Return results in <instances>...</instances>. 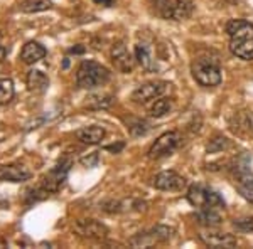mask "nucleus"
I'll return each mask as SVG.
<instances>
[{"instance_id":"obj_1","label":"nucleus","mask_w":253,"mask_h":249,"mask_svg":"<svg viewBox=\"0 0 253 249\" xmlns=\"http://www.w3.org/2000/svg\"><path fill=\"white\" fill-rule=\"evenodd\" d=\"M226 32L230 34V51L243 61H253V24L242 19L228 22Z\"/></svg>"},{"instance_id":"obj_2","label":"nucleus","mask_w":253,"mask_h":249,"mask_svg":"<svg viewBox=\"0 0 253 249\" xmlns=\"http://www.w3.org/2000/svg\"><path fill=\"white\" fill-rule=\"evenodd\" d=\"M110 81V71L96 61H83L76 71V83L80 88L93 89Z\"/></svg>"},{"instance_id":"obj_3","label":"nucleus","mask_w":253,"mask_h":249,"mask_svg":"<svg viewBox=\"0 0 253 249\" xmlns=\"http://www.w3.org/2000/svg\"><path fill=\"white\" fill-rule=\"evenodd\" d=\"M191 71H193L194 79L201 86L213 88L221 83V69L210 59H196L191 66Z\"/></svg>"},{"instance_id":"obj_4","label":"nucleus","mask_w":253,"mask_h":249,"mask_svg":"<svg viewBox=\"0 0 253 249\" xmlns=\"http://www.w3.org/2000/svg\"><path fill=\"white\" fill-rule=\"evenodd\" d=\"M187 201L191 206L203 209V207H210V209H223L224 201L218 192L208 189L203 185H193L187 190Z\"/></svg>"},{"instance_id":"obj_5","label":"nucleus","mask_w":253,"mask_h":249,"mask_svg":"<svg viewBox=\"0 0 253 249\" xmlns=\"http://www.w3.org/2000/svg\"><path fill=\"white\" fill-rule=\"evenodd\" d=\"M157 10L167 20H184L193 15L194 3L191 0H162L157 3Z\"/></svg>"},{"instance_id":"obj_6","label":"nucleus","mask_w":253,"mask_h":249,"mask_svg":"<svg viewBox=\"0 0 253 249\" xmlns=\"http://www.w3.org/2000/svg\"><path fill=\"white\" fill-rule=\"evenodd\" d=\"M69 169H71V160H68V158L66 160H61L54 169H51L44 175L39 185L44 187L49 194H56V192L64 185V182H66Z\"/></svg>"},{"instance_id":"obj_7","label":"nucleus","mask_w":253,"mask_h":249,"mask_svg":"<svg viewBox=\"0 0 253 249\" xmlns=\"http://www.w3.org/2000/svg\"><path fill=\"white\" fill-rule=\"evenodd\" d=\"M179 146V133L177 132H166L154 142V145L149 150V158L150 160H159V158L169 157Z\"/></svg>"},{"instance_id":"obj_8","label":"nucleus","mask_w":253,"mask_h":249,"mask_svg":"<svg viewBox=\"0 0 253 249\" xmlns=\"http://www.w3.org/2000/svg\"><path fill=\"white\" fill-rule=\"evenodd\" d=\"M170 236H172V229H170V227L156 226L149 232L138 234L133 239H130V244L135 248H149V246H154V244L167 243V241L170 239Z\"/></svg>"},{"instance_id":"obj_9","label":"nucleus","mask_w":253,"mask_h":249,"mask_svg":"<svg viewBox=\"0 0 253 249\" xmlns=\"http://www.w3.org/2000/svg\"><path fill=\"white\" fill-rule=\"evenodd\" d=\"M154 187L159 190H167V192H182L187 187V180L182 175H179L174 170H164L159 172L154 177Z\"/></svg>"},{"instance_id":"obj_10","label":"nucleus","mask_w":253,"mask_h":249,"mask_svg":"<svg viewBox=\"0 0 253 249\" xmlns=\"http://www.w3.org/2000/svg\"><path fill=\"white\" fill-rule=\"evenodd\" d=\"M169 84L166 81H154V83H145L140 84L135 91L132 93V100L138 105H145L150 100H156V98L162 96L167 91Z\"/></svg>"},{"instance_id":"obj_11","label":"nucleus","mask_w":253,"mask_h":249,"mask_svg":"<svg viewBox=\"0 0 253 249\" xmlns=\"http://www.w3.org/2000/svg\"><path fill=\"white\" fill-rule=\"evenodd\" d=\"M75 231L86 239H105L108 236V227L95 219H81L76 220Z\"/></svg>"},{"instance_id":"obj_12","label":"nucleus","mask_w":253,"mask_h":249,"mask_svg":"<svg viewBox=\"0 0 253 249\" xmlns=\"http://www.w3.org/2000/svg\"><path fill=\"white\" fill-rule=\"evenodd\" d=\"M112 61L120 72H132L133 71V58L124 42H115L112 46Z\"/></svg>"},{"instance_id":"obj_13","label":"nucleus","mask_w":253,"mask_h":249,"mask_svg":"<svg viewBox=\"0 0 253 249\" xmlns=\"http://www.w3.org/2000/svg\"><path fill=\"white\" fill-rule=\"evenodd\" d=\"M235 185L236 190L242 194L243 199L253 204V174L247 167H238L235 174Z\"/></svg>"},{"instance_id":"obj_14","label":"nucleus","mask_w":253,"mask_h":249,"mask_svg":"<svg viewBox=\"0 0 253 249\" xmlns=\"http://www.w3.org/2000/svg\"><path fill=\"white\" fill-rule=\"evenodd\" d=\"M199 238H201V241L206 246L214 249H230L236 246V238L233 234H228V232H201Z\"/></svg>"},{"instance_id":"obj_15","label":"nucleus","mask_w":253,"mask_h":249,"mask_svg":"<svg viewBox=\"0 0 253 249\" xmlns=\"http://www.w3.org/2000/svg\"><path fill=\"white\" fill-rule=\"evenodd\" d=\"M32 177V172L24 165H0V182H26Z\"/></svg>"},{"instance_id":"obj_16","label":"nucleus","mask_w":253,"mask_h":249,"mask_svg":"<svg viewBox=\"0 0 253 249\" xmlns=\"http://www.w3.org/2000/svg\"><path fill=\"white\" fill-rule=\"evenodd\" d=\"M46 54H47V51L42 44L36 42V40H31V42H27L26 46L22 47V51H20V61H22L24 64H36V63H39L41 59L46 58Z\"/></svg>"},{"instance_id":"obj_17","label":"nucleus","mask_w":253,"mask_h":249,"mask_svg":"<svg viewBox=\"0 0 253 249\" xmlns=\"http://www.w3.org/2000/svg\"><path fill=\"white\" fill-rule=\"evenodd\" d=\"M105 135H107V132H105L103 126L91 125V126H84V128L78 130V132H76V138L86 145H98L105 138Z\"/></svg>"},{"instance_id":"obj_18","label":"nucleus","mask_w":253,"mask_h":249,"mask_svg":"<svg viewBox=\"0 0 253 249\" xmlns=\"http://www.w3.org/2000/svg\"><path fill=\"white\" fill-rule=\"evenodd\" d=\"M133 52H135V59H137V63L142 66V69H145L147 72H154V71H156V69H157V63H156V59H154L150 47L147 46L145 42H138Z\"/></svg>"},{"instance_id":"obj_19","label":"nucleus","mask_w":253,"mask_h":249,"mask_svg":"<svg viewBox=\"0 0 253 249\" xmlns=\"http://www.w3.org/2000/svg\"><path fill=\"white\" fill-rule=\"evenodd\" d=\"M26 84L31 93H44L49 86V79L41 69H31L26 76Z\"/></svg>"},{"instance_id":"obj_20","label":"nucleus","mask_w":253,"mask_h":249,"mask_svg":"<svg viewBox=\"0 0 253 249\" xmlns=\"http://www.w3.org/2000/svg\"><path fill=\"white\" fill-rule=\"evenodd\" d=\"M196 220H198V224L210 227V229L211 227H218L223 222L221 215L216 212V209H210V207H203V209L196 212Z\"/></svg>"},{"instance_id":"obj_21","label":"nucleus","mask_w":253,"mask_h":249,"mask_svg":"<svg viewBox=\"0 0 253 249\" xmlns=\"http://www.w3.org/2000/svg\"><path fill=\"white\" fill-rule=\"evenodd\" d=\"M52 7L51 0H24L20 2L19 9L24 14H38V12L49 10Z\"/></svg>"},{"instance_id":"obj_22","label":"nucleus","mask_w":253,"mask_h":249,"mask_svg":"<svg viewBox=\"0 0 253 249\" xmlns=\"http://www.w3.org/2000/svg\"><path fill=\"white\" fill-rule=\"evenodd\" d=\"M113 103V96L107 95V93H101V95H91L86 98V103L84 106L89 109H107Z\"/></svg>"},{"instance_id":"obj_23","label":"nucleus","mask_w":253,"mask_h":249,"mask_svg":"<svg viewBox=\"0 0 253 249\" xmlns=\"http://www.w3.org/2000/svg\"><path fill=\"white\" fill-rule=\"evenodd\" d=\"M14 95H15V89L12 79H9V77L0 79V106L9 105L14 100Z\"/></svg>"},{"instance_id":"obj_24","label":"nucleus","mask_w":253,"mask_h":249,"mask_svg":"<svg viewBox=\"0 0 253 249\" xmlns=\"http://www.w3.org/2000/svg\"><path fill=\"white\" fill-rule=\"evenodd\" d=\"M170 108H172V101L169 98H159V100H156V103L152 105V108H150V116L161 118L167 115L170 111Z\"/></svg>"},{"instance_id":"obj_25","label":"nucleus","mask_w":253,"mask_h":249,"mask_svg":"<svg viewBox=\"0 0 253 249\" xmlns=\"http://www.w3.org/2000/svg\"><path fill=\"white\" fill-rule=\"evenodd\" d=\"M226 148H230V140H228L226 137H214L213 140H210V143L206 145L208 153H219Z\"/></svg>"},{"instance_id":"obj_26","label":"nucleus","mask_w":253,"mask_h":249,"mask_svg":"<svg viewBox=\"0 0 253 249\" xmlns=\"http://www.w3.org/2000/svg\"><path fill=\"white\" fill-rule=\"evenodd\" d=\"M233 226L236 231L240 232H252L253 231V217H242V219H235Z\"/></svg>"},{"instance_id":"obj_27","label":"nucleus","mask_w":253,"mask_h":249,"mask_svg":"<svg viewBox=\"0 0 253 249\" xmlns=\"http://www.w3.org/2000/svg\"><path fill=\"white\" fill-rule=\"evenodd\" d=\"M128 128H130V132H132V135H135V137H140V135H145L149 132V125L142 120H135L133 125H128Z\"/></svg>"},{"instance_id":"obj_28","label":"nucleus","mask_w":253,"mask_h":249,"mask_svg":"<svg viewBox=\"0 0 253 249\" xmlns=\"http://www.w3.org/2000/svg\"><path fill=\"white\" fill-rule=\"evenodd\" d=\"M240 125L247 130L248 133H253V113H243L240 115Z\"/></svg>"},{"instance_id":"obj_29","label":"nucleus","mask_w":253,"mask_h":249,"mask_svg":"<svg viewBox=\"0 0 253 249\" xmlns=\"http://www.w3.org/2000/svg\"><path fill=\"white\" fill-rule=\"evenodd\" d=\"M125 148V142H118V143L115 145H107L105 146V150H107V152H112V153H118V152H122V150Z\"/></svg>"},{"instance_id":"obj_30","label":"nucleus","mask_w":253,"mask_h":249,"mask_svg":"<svg viewBox=\"0 0 253 249\" xmlns=\"http://www.w3.org/2000/svg\"><path fill=\"white\" fill-rule=\"evenodd\" d=\"M81 163L86 167H96L98 163V155L96 153H91V157L89 158H81Z\"/></svg>"},{"instance_id":"obj_31","label":"nucleus","mask_w":253,"mask_h":249,"mask_svg":"<svg viewBox=\"0 0 253 249\" xmlns=\"http://www.w3.org/2000/svg\"><path fill=\"white\" fill-rule=\"evenodd\" d=\"M84 51H86V47L84 46H75V47H71L69 49V54H84Z\"/></svg>"},{"instance_id":"obj_32","label":"nucleus","mask_w":253,"mask_h":249,"mask_svg":"<svg viewBox=\"0 0 253 249\" xmlns=\"http://www.w3.org/2000/svg\"><path fill=\"white\" fill-rule=\"evenodd\" d=\"M96 3H101V5H105V7H112L113 3H115V0H95Z\"/></svg>"},{"instance_id":"obj_33","label":"nucleus","mask_w":253,"mask_h":249,"mask_svg":"<svg viewBox=\"0 0 253 249\" xmlns=\"http://www.w3.org/2000/svg\"><path fill=\"white\" fill-rule=\"evenodd\" d=\"M5 54H7L5 47H3V46H0V63H2V61H3V58H5Z\"/></svg>"},{"instance_id":"obj_34","label":"nucleus","mask_w":253,"mask_h":249,"mask_svg":"<svg viewBox=\"0 0 253 249\" xmlns=\"http://www.w3.org/2000/svg\"><path fill=\"white\" fill-rule=\"evenodd\" d=\"M0 206H9V202H5V201H2V199H0Z\"/></svg>"},{"instance_id":"obj_35","label":"nucleus","mask_w":253,"mask_h":249,"mask_svg":"<svg viewBox=\"0 0 253 249\" xmlns=\"http://www.w3.org/2000/svg\"><path fill=\"white\" fill-rule=\"evenodd\" d=\"M159 2H162V0H152V3H154V5H157Z\"/></svg>"},{"instance_id":"obj_36","label":"nucleus","mask_w":253,"mask_h":249,"mask_svg":"<svg viewBox=\"0 0 253 249\" xmlns=\"http://www.w3.org/2000/svg\"><path fill=\"white\" fill-rule=\"evenodd\" d=\"M228 2H231V3H235V2H238V0H228Z\"/></svg>"},{"instance_id":"obj_37","label":"nucleus","mask_w":253,"mask_h":249,"mask_svg":"<svg viewBox=\"0 0 253 249\" xmlns=\"http://www.w3.org/2000/svg\"><path fill=\"white\" fill-rule=\"evenodd\" d=\"M0 46H2V34H0Z\"/></svg>"}]
</instances>
